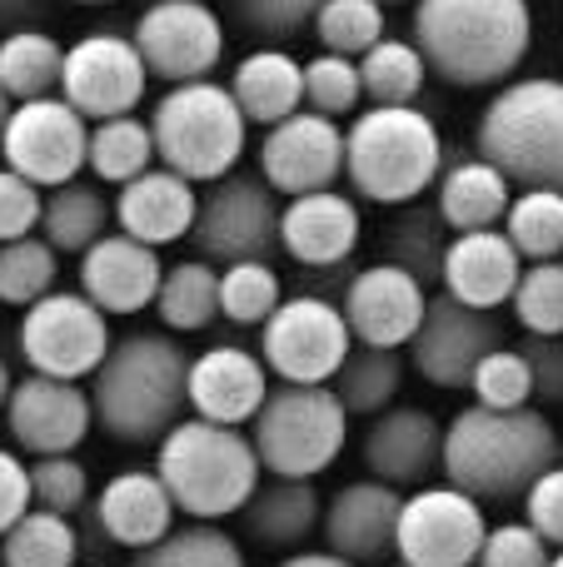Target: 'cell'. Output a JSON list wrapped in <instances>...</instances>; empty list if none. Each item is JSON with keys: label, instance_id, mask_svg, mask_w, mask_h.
Returning a JSON list of instances; mask_svg holds the SVG:
<instances>
[{"label": "cell", "instance_id": "obj_40", "mask_svg": "<svg viewBox=\"0 0 563 567\" xmlns=\"http://www.w3.org/2000/svg\"><path fill=\"white\" fill-rule=\"evenodd\" d=\"M130 567H249L245 548L235 543V533H225L219 523H185V528L165 533L155 548L135 553Z\"/></svg>", "mask_w": 563, "mask_h": 567}, {"label": "cell", "instance_id": "obj_28", "mask_svg": "<svg viewBox=\"0 0 563 567\" xmlns=\"http://www.w3.org/2000/svg\"><path fill=\"white\" fill-rule=\"evenodd\" d=\"M245 533L249 543L269 553H299L319 528H325V498H319L315 478H279L265 473L255 498L245 503Z\"/></svg>", "mask_w": 563, "mask_h": 567}, {"label": "cell", "instance_id": "obj_1", "mask_svg": "<svg viewBox=\"0 0 563 567\" xmlns=\"http://www.w3.org/2000/svg\"><path fill=\"white\" fill-rule=\"evenodd\" d=\"M90 403L105 439L125 449H155L190 413V353L175 333L135 329L110 343L90 379Z\"/></svg>", "mask_w": 563, "mask_h": 567}, {"label": "cell", "instance_id": "obj_19", "mask_svg": "<svg viewBox=\"0 0 563 567\" xmlns=\"http://www.w3.org/2000/svg\"><path fill=\"white\" fill-rule=\"evenodd\" d=\"M6 429L30 458L45 453H75L85 433L95 429V403L80 383L50 379V373H25L6 403Z\"/></svg>", "mask_w": 563, "mask_h": 567}, {"label": "cell", "instance_id": "obj_55", "mask_svg": "<svg viewBox=\"0 0 563 567\" xmlns=\"http://www.w3.org/2000/svg\"><path fill=\"white\" fill-rule=\"evenodd\" d=\"M275 567H359V563L339 558V553H329V548H319V553L299 548V553H285V558H279Z\"/></svg>", "mask_w": 563, "mask_h": 567}, {"label": "cell", "instance_id": "obj_7", "mask_svg": "<svg viewBox=\"0 0 563 567\" xmlns=\"http://www.w3.org/2000/svg\"><path fill=\"white\" fill-rule=\"evenodd\" d=\"M150 130H155V159L185 175L190 185H219L225 175H235L249 140V120L235 90L215 80L170 85L155 100Z\"/></svg>", "mask_w": 563, "mask_h": 567}, {"label": "cell", "instance_id": "obj_13", "mask_svg": "<svg viewBox=\"0 0 563 567\" xmlns=\"http://www.w3.org/2000/svg\"><path fill=\"white\" fill-rule=\"evenodd\" d=\"M0 155H6V169L25 175L30 185L60 189L90 165V120L60 95L25 100L10 115Z\"/></svg>", "mask_w": 563, "mask_h": 567}, {"label": "cell", "instance_id": "obj_2", "mask_svg": "<svg viewBox=\"0 0 563 567\" xmlns=\"http://www.w3.org/2000/svg\"><path fill=\"white\" fill-rule=\"evenodd\" d=\"M559 463V433L544 409H484L469 403L444 423V483L479 503H524Z\"/></svg>", "mask_w": 563, "mask_h": 567}, {"label": "cell", "instance_id": "obj_34", "mask_svg": "<svg viewBox=\"0 0 563 567\" xmlns=\"http://www.w3.org/2000/svg\"><path fill=\"white\" fill-rule=\"evenodd\" d=\"M339 403L349 409V419H379L385 409H395L399 389H405V359L399 349H375V343H355L349 359L339 363L335 383Z\"/></svg>", "mask_w": 563, "mask_h": 567}, {"label": "cell", "instance_id": "obj_45", "mask_svg": "<svg viewBox=\"0 0 563 567\" xmlns=\"http://www.w3.org/2000/svg\"><path fill=\"white\" fill-rule=\"evenodd\" d=\"M365 100V80H359V60L329 55L319 50L315 60H305V110H319L329 120L355 115V105Z\"/></svg>", "mask_w": 563, "mask_h": 567}, {"label": "cell", "instance_id": "obj_38", "mask_svg": "<svg viewBox=\"0 0 563 567\" xmlns=\"http://www.w3.org/2000/svg\"><path fill=\"white\" fill-rule=\"evenodd\" d=\"M75 558H80L75 523L45 508H30L0 538V567H75Z\"/></svg>", "mask_w": 563, "mask_h": 567}, {"label": "cell", "instance_id": "obj_9", "mask_svg": "<svg viewBox=\"0 0 563 567\" xmlns=\"http://www.w3.org/2000/svg\"><path fill=\"white\" fill-rule=\"evenodd\" d=\"M355 349L349 319L329 293H289L259 323V359L279 383H335L339 363Z\"/></svg>", "mask_w": 563, "mask_h": 567}, {"label": "cell", "instance_id": "obj_44", "mask_svg": "<svg viewBox=\"0 0 563 567\" xmlns=\"http://www.w3.org/2000/svg\"><path fill=\"white\" fill-rule=\"evenodd\" d=\"M514 319L524 333L563 339V259L524 265V279L514 289Z\"/></svg>", "mask_w": 563, "mask_h": 567}, {"label": "cell", "instance_id": "obj_50", "mask_svg": "<svg viewBox=\"0 0 563 567\" xmlns=\"http://www.w3.org/2000/svg\"><path fill=\"white\" fill-rule=\"evenodd\" d=\"M40 215H45V189L30 185V179L16 175V169L0 165V245L35 235Z\"/></svg>", "mask_w": 563, "mask_h": 567}, {"label": "cell", "instance_id": "obj_25", "mask_svg": "<svg viewBox=\"0 0 563 567\" xmlns=\"http://www.w3.org/2000/svg\"><path fill=\"white\" fill-rule=\"evenodd\" d=\"M90 518L100 523V538L105 543L145 553V548H155L165 533H175L180 508L155 468H120V473H110L105 488L95 493Z\"/></svg>", "mask_w": 563, "mask_h": 567}, {"label": "cell", "instance_id": "obj_12", "mask_svg": "<svg viewBox=\"0 0 563 567\" xmlns=\"http://www.w3.org/2000/svg\"><path fill=\"white\" fill-rule=\"evenodd\" d=\"M489 538L484 503L454 483H424L405 493L395 558L409 567H474Z\"/></svg>", "mask_w": 563, "mask_h": 567}, {"label": "cell", "instance_id": "obj_63", "mask_svg": "<svg viewBox=\"0 0 563 567\" xmlns=\"http://www.w3.org/2000/svg\"><path fill=\"white\" fill-rule=\"evenodd\" d=\"M90 567H110V563H90Z\"/></svg>", "mask_w": 563, "mask_h": 567}, {"label": "cell", "instance_id": "obj_27", "mask_svg": "<svg viewBox=\"0 0 563 567\" xmlns=\"http://www.w3.org/2000/svg\"><path fill=\"white\" fill-rule=\"evenodd\" d=\"M195 219H199L195 185H190L185 175H175V169H165V165L145 169L140 179L120 185V195H115L120 235L140 239V245H150V249L190 239L195 235Z\"/></svg>", "mask_w": 563, "mask_h": 567}, {"label": "cell", "instance_id": "obj_8", "mask_svg": "<svg viewBox=\"0 0 563 567\" xmlns=\"http://www.w3.org/2000/svg\"><path fill=\"white\" fill-rule=\"evenodd\" d=\"M249 439L265 473L319 478L349 443V409L329 383H275L249 423Z\"/></svg>", "mask_w": 563, "mask_h": 567}, {"label": "cell", "instance_id": "obj_42", "mask_svg": "<svg viewBox=\"0 0 563 567\" xmlns=\"http://www.w3.org/2000/svg\"><path fill=\"white\" fill-rule=\"evenodd\" d=\"M315 35L329 55L359 60L389 35L385 30V6L379 0H325L315 16Z\"/></svg>", "mask_w": 563, "mask_h": 567}, {"label": "cell", "instance_id": "obj_17", "mask_svg": "<svg viewBox=\"0 0 563 567\" xmlns=\"http://www.w3.org/2000/svg\"><path fill=\"white\" fill-rule=\"evenodd\" d=\"M259 179L279 199L335 189L345 179V125L319 110H299L269 125L259 140Z\"/></svg>", "mask_w": 563, "mask_h": 567}, {"label": "cell", "instance_id": "obj_52", "mask_svg": "<svg viewBox=\"0 0 563 567\" xmlns=\"http://www.w3.org/2000/svg\"><path fill=\"white\" fill-rule=\"evenodd\" d=\"M524 523H534L539 533H544L549 548H563V463H554V468L544 473V478L529 488L524 498Z\"/></svg>", "mask_w": 563, "mask_h": 567}, {"label": "cell", "instance_id": "obj_30", "mask_svg": "<svg viewBox=\"0 0 563 567\" xmlns=\"http://www.w3.org/2000/svg\"><path fill=\"white\" fill-rule=\"evenodd\" d=\"M229 90H235V100H239L249 125L269 130V125H279V120L305 110V65H299L289 50H275V45L249 50V55L235 65Z\"/></svg>", "mask_w": 563, "mask_h": 567}, {"label": "cell", "instance_id": "obj_53", "mask_svg": "<svg viewBox=\"0 0 563 567\" xmlns=\"http://www.w3.org/2000/svg\"><path fill=\"white\" fill-rule=\"evenodd\" d=\"M30 508H35V493H30V463H20L10 449H0V538H6Z\"/></svg>", "mask_w": 563, "mask_h": 567}, {"label": "cell", "instance_id": "obj_41", "mask_svg": "<svg viewBox=\"0 0 563 567\" xmlns=\"http://www.w3.org/2000/svg\"><path fill=\"white\" fill-rule=\"evenodd\" d=\"M55 284H60V255L40 235L0 245V303L30 309L35 299L55 293Z\"/></svg>", "mask_w": 563, "mask_h": 567}, {"label": "cell", "instance_id": "obj_16", "mask_svg": "<svg viewBox=\"0 0 563 567\" xmlns=\"http://www.w3.org/2000/svg\"><path fill=\"white\" fill-rule=\"evenodd\" d=\"M504 343V323L489 309H469L454 293H429V313L419 323L414 343H409V363L424 383L434 389H469L474 369Z\"/></svg>", "mask_w": 563, "mask_h": 567}, {"label": "cell", "instance_id": "obj_56", "mask_svg": "<svg viewBox=\"0 0 563 567\" xmlns=\"http://www.w3.org/2000/svg\"><path fill=\"white\" fill-rule=\"evenodd\" d=\"M16 373H10V363L6 359H0V413H6V403H10V393H16Z\"/></svg>", "mask_w": 563, "mask_h": 567}, {"label": "cell", "instance_id": "obj_46", "mask_svg": "<svg viewBox=\"0 0 563 567\" xmlns=\"http://www.w3.org/2000/svg\"><path fill=\"white\" fill-rule=\"evenodd\" d=\"M469 389H474V403H484V409H529L534 403V369H529L519 343H499L474 369Z\"/></svg>", "mask_w": 563, "mask_h": 567}, {"label": "cell", "instance_id": "obj_22", "mask_svg": "<svg viewBox=\"0 0 563 567\" xmlns=\"http://www.w3.org/2000/svg\"><path fill=\"white\" fill-rule=\"evenodd\" d=\"M399 513H405V493L395 483H345L335 498L325 503V548L339 558L369 567V563H389L399 543Z\"/></svg>", "mask_w": 563, "mask_h": 567}, {"label": "cell", "instance_id": "obj_31", "mask_svg": "<svg viewBox=\"0 0 563 567\" xmlns=\"http://www.w3.org/2000/svg\"><path fill=\"white\" fill-rule=\"evenodd\" d=\"M449 245H454V229L444 225L439 205H419V199L395 209V219H385V229H379V255H385L389 265L409 269L424 289H434V284L444 279Z\"/></svg>", "mask_w": 563, "mask_h": 567}, {"label": "cell", "instance_id": "obj_59", "mask_svg": "<svg viewBox=\"0 0 563 567\" xmlns=\"http://www.w3.org/2000/svg\"><path fill=\"white\" fill-rule=\"evenodd\" d=\"M75 6H110V0H75Z\"/></svg>", "mask_w": 563, "mask_h": 567}, {"label": "cell", "instance_id": "obj_29", "mask_svg": "<svg viewBox=\"0 0 563 567\" xmlns=\"http://www.w3.org/2000/svg\"><path fill=\"white\" fill-rule=\"evenodd\" d=\"M434 205L454 235H469V229H504V215H509V205H514V185H509L504 169H494L484 155H459V159H449L444 175H439Z\"/></svg>", "mask_w": 563, "mask_h": 567}, {"label": "cell", "instance_id": "obj_23", "mask_svg": "<svg viewBox=\"0 0 563 567\" xmlns=\"http://www.w3.org/2000/svg\"><path fill=\"white\" fill-rule=\"evenodd\" d=\"M365 239V215L339 189H315V195L285 199L279 215V249L305 269H345Z\"/></svg>", "mask_w": 563, "mask_h": 567}, {"label": "cell", "instance_id": "obj_62", "mask_svg": "<svg viewBox=\"0 0 563 567\" xmlns=\"http://www.w3.org/2000/svg\"><path fill=\"white\" fill-rule=\"evenodd\" d=\"M559 463H563V439H559Z\"/></svg>", "mask_w": 563, "mask_h": 567}, {"label": "cell", "instance_id": "obj_39", "mask_svg": "<svg viewBox=\"0 0 563 567\" xmlns=\"http://www.w3.org/2000/svg\"><path fill=\"white\" fill-rule=\"evenodd\" d=\"M504 235L524 255V265L563 259V189H519L504 215Z\"/></svg>", "mask_w": 563, "mask_h": 567}, {"label": "cell", "instance_id": "obj_20", "mask_svg": "<svg viewBox=\"0 0 563 567\" xmlns=\"http://www.w3.org/2000/svg\"><path fill=\"white\" fill-rule=\"evenodd\" d=\"M369 478L395 483L399 493H414L444 468V423L419 403H395L369 423L359 443Z\"/></svg>", "mask_w": 563, "mask_h": 567}, {"label": "cell", "instance_id": "obj_60", "mask_svg": "<svg viewBox=\"0 0 563 567\" xmlns=\"http://www.w3.org/2000/svg\"><path fill=\"white\" fill-rule=\"evenodd\" d=\"M554 567H563V548H559V553H554Z\"/></svg>", "mask_w": 563, "mask_h": 567}, {"label": "cell", "instance_id": "obj_43", "mask_svg": "<svg viewBox=\"0 0 563 567\" xmlns=\"http://www.w3.org/2000/svg\"><path fill=\"white\" fill-rule=\"evenodd\" d=\"M279 303H285V279L275 275V265L249 259V265L219 269V313H225L229 323H249V329H259Z\"/></svg>", "mask_w": 563, "mask_h": 567}, {"label": "cell", "instance_id": "obj_57", "mask_svg": "<svg viewBox=\"0 0 563 567\" xmlns=\"http://www.w3.org/2000/svg\"><path fill=\"white\" fill-rule=\"evenodd\" d=\"M10 115H16V100L0 90V140H6V125H10Z\"/></svg>", "mask_w": 563, "mask_h": 567}, {"label": "cell", "instance_id": "obj_37", "mask_svg": "<svg viewBox=\"0 0 563 567\" xmlns=\"http://www.w3.org/2000/svg\"><path fill=\"white\" fill-rule=\"evenodd\" d=\"M359 80L369 105H419L429 85V60L419 55L414 40L385 35L369 55H359Z\"/></svg>", "mask_w": 563, "mask_h": 567}, {"label": "cell", "instance_id": "obj_26", "mask_svg": "<svg viewBox=\"0 0 563 567\" xmlns=\"http://www.w3.org/2000/svg\"><path fill=\"white\" fill-rule=\"evenodd\" d=\"M524 279V255L514 249V239L504 229H469V235H454L444 255V279L439 289L454 293L469 309H504L514 303V289Z\"/></svg>", "mask_w": 563, "mask_h": 567}, {"label": "cell", "instance_id": "obj_54", "mask_svg": "<svg viewBox=\"0 0 563 567\" xmlns=\"http://www.w3.org/2000/svg\"><path fill=\"white\" fill-rule=\"evenodd\" d=\"M40 10H45V0H0V30H6V35H16V30H35Z\"/></svg>", "mask_w": 563, "mask_h": 567}, {"label": "cell", "instance_id": "obj_61", "mask_svg": "<svg viewBox=\"0 0 563 567\" xmlns=\"http://www.w3.org/2000/svg\"><path fill=\"white\" fill-rule=\"evenodd\" d=\"M379 6H405V0H379Z\"/></svg>", "mask_w": 563, "mask_h": 567}, {"label": "cell", "instance_id": "obj_5", "mask_svg": "<svg viewBox=\"0 0 563 567\" xmlns=\"http://www.w3.org/2000/svg\"><path fill=\"white\" fill-rule=\"evenodd\" d=\"M444 165V135L419 105H369L345 130V179L365 205H414Z\"/></svg>", "mask_w": 563, "mask_h": 567}, {"label": "cell", "instance_id": "obj_4", "mask_svg": "<svg viewBox=\"0 0 563 567\" xmlns=\"http://www.w3.org/2000/svg\"><path fill=\"white\" fill-rule=\"evenodd\" d=\"M155 473L165 478L175 508L195 523H219L245 513V503L265 483L255 439L229 429V423L199 419V413H185L155 443Z\"/></svg>", "mask_w": 563, "mask_h": 567}, {"label": "cell", "instance_id": "obj_58", "mask_svg": "<svg viewBox=\"0 0 563 567\" xmlns=\"http://www.w3.org/2000/svg\"><path fill=\"white\" fill-rule=\"evenodd\" d=\"M379 567H409L405 558H389V563H379Z\"/></svg>", "mask_w": 563, "mask_h": 567}, {"label": "cell", "instance_id": "obj_36", "mask_svg": "<svg viewBox=\"0 0 563 567\" xmlns=\"http://www.w3.org/2000/svg\"><path fill=\"white\" fill-rule=\"evenodd\" d=\"M155 130H150V120L140 115H120V120H100V125H90V175L100 179V185H130V179H140L145 169H155Z\"/></svg>", "mask_w": 563, "mask_h": 567}, {"label": "cell", "instance_id": "obj_18", "mask_svg": "<svg viewBox=\"0 0 563 567\" xmlns=\"http://www.w3.org/2000/svg\"><path fill=\"white\" fill-rule=\"evenodd\" d=\"M339 309H345L355 343L405 349V343H414L419 323L429 313V289L409 269L379 259V265H365L349 275L345 293H339Z\"/></svg>", "mask_w": 563, "mask_h": 567}, {"label": "cell", "instance_id": "obj_32", "mask_svg": "<svg viewBox=\"0 0 563 567\" xmlns=\"http://www.w3.org/2000/svg\"><path fill=\"white\" fill-rule=\"evenodd\" d=\"M115 219V199H105V189L90 179H70L60 189H45V215H40V239L55 255H85L90 245L110 235Z\"/></svg>", "mask_w": 563, "mask_h": 567}, {"label": "cell", "instance_id": "obj_21", "mask_svg": "<svg viewBox=\"0 0 563 567\" xmlns=\"http://www.w3.org/2000/svg\"><path fill=\"white\" fill-rule=\"evenodd\" d=\"M269 363L245 343H209L190 359V413L245 429L269 399Z\"/></svg>", "mask_w": 563, "mask_h": 567}, {"label": "cell", "instance_id": "obj_47", "mask_svg": "<svg viewBox=\"0 0 563 567\" xmlns=\"http://www.w3.org/2000/svg\"><path fill=\"white\" fill-rule=\"evenodd\" d=\"M30 493H35V508L70 518L90 503V473L75 453H45V458H30Z\"/></svg>", "mask_w": 563, "mask_h": 567}, {"label": "cell", "instance_id": "obj_48", "mask_svg": "<svg viewBox=\"0 0 563 567\" xmlns=\"http://www.w3.org/2000/svg\"><path fill=\"white\" fill-rule=\"evenodd\" d=\"M474 567H554V548L534 523H494Z\"/></svg>", "mask_w": 563, "mask_h": 567}, {"label": "cell", "instance_id": "obj_35", "mask_svg": "<svg viewBox=\"0 0 563 567\" xmlns=\"http://www.w3.org/2000/svg\"><path fill=\"white\" fill-rule=\"evenodd\" d=\"M60 75H65V45H60L50 30L0 35V90H6L16 105L60 95Z\"/></svg>", "mask_w": 563, "mask_h": 567}, {"label": "cell", "instance_id": "obj_33", "mask_svg": "<svg viewBox=\"0 0 563 567\" xmlns=\"http://www.w3.org/2000/svg\"><path fill=\"white\" fill-rule=\"evenodd\" d=\"M155 319L165 323V333H205L219 313V265L209 259H180L165 269L155 293Z\"/></svg>", "mask_w": 563, "mask_h": 567}, {"label": "cell", "instance_id": "obj_51", "mask_svg": "<svg viewBox=\"0 0 563 567\" xmlns=\"http://www.w3.org/2000/svg\"><path fill=\"white\" fill-rule=\"evenodd\" d=\"M529 369H534V403L563 409V339H544V333H524L519 339Z\"/></svg>", "mask_w": 563, "mask_h": 567}, {"label": "cell", "instance_id": "obj_6", "mask_svg": "<svg viewBox=\"0 0 563 567\" xmlns=\"http://www.w3.org/2000/svg\"><path fill=\"white\" fill-rule=\"evenodd\" d=\"M474 155L504 169L514 189H563V80L499 85L479 115Z\"/></svg>", "mask_w": 563, "mask_h": 567}, {"label": "cell", "instance_id": "obj_24", "mask_svg": "<svg viewBox=\"0 0 563 567\" xmlns=\"http://www.w3.org/2000/svg\"><path fill=\"white\" fill-rule=\"evenodd\" d=\"M80 293H85L95 309H105L110 319H130V313L155 309L160 279H165V265H160V249L140 245L130 235H105L100 245H90L80 255Z\"/></svg>", "mask_w": 563, "mask_h": 567}, {"label": "cell", "instance_id": "obj_15", "mask_svg": "<svg viewBox=\"0 0 563 567\" xmlns=\"http://www.w3.org/2000/svg\"><path fill=\"white\" fill-rule=\"evenodd\" d=\"M130 40L145 55L150 75L165 85L209 80L225 60V20L205 0H155L150 10H140Z\"/></svg>", "mask_w": 563, "mask_h": 567}, {"label": "cell", "instance_id": "obj_49", "mask_svg": "<svg viewBox=\"0 0 563 567\" xmlns=\"http://www.w3.org/2000/svg\"><path fill=\"white\" fill-rule=\"evenodd\" d=\"M325 0H235V20L259 40H289L315 25Z\"/></svg>", "mask_w": 563, "mask_h": 567}, {"label": "cell", "instance_id": "obj_10", "mask_svg": "<svg viewBox=\"0 0 563 567\" xmlns=\"http://www.w3.org/2000/svg\"><path fill=\"white\" fill-rule=\"evenodd\" d=\"M279 195L259 175H225L219 185H209V195L199 199L195 219V255L209 265H275L279 255Z\"/></svg>", "mask_w": 563, "mask_h": 567}, {"label": "cell", "instance_id": "obj_3", "mask_svg": "<svg viewBox=\"0 0 563 567\" xmlns=\"http://www.w3.org/2000/svg\"><path fill=\"white\" fill-rule=\"evenodd\" d=\"M414 45L454 90L509 85L534 45L529 0H414Z\"/></svg>", "mask_w": 563, "mask_h": 567}, {"label": "cell", "instance_id": "obj_14", "mask_svg": "<svg viewBox=\"0 0 563 567\" xmlns=\"http://www.w3.org/2000/svg\"><path fill=\"white\" fill-rule=\"evenodd\" d=\"M145 90H150V65L130 35H120V30H90L75 45H65L60 100H70L90 125L135 115Z\"/></svg>", "mask_w": 563, "mask_h": 567}, {"label": "cell", "instance_id": "obj_11", "mask_svg": "<svg viewBox=\"0 0 563 567\" xmlns=\"http://www.w3.org/2000/svg\"><path fill=\"white\" fill-rule=\"evenodd\" d=\"M110 343H115L110 339V313L95 309L80 289L45 293L20 319V353H25L30 373H50V379H95Z\"/></svg>", "mask_w": 563, "mask_h": 567}]
</instances>
